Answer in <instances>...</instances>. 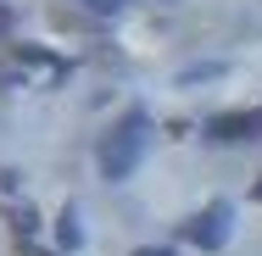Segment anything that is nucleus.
I'll use <instances>...</instances> for the list:
<instances>
[{
    "label": "nucleus",
    "instance_id": "f257e3e1",
    "mask_svg": "<svg viewBox=\"0 0 262 256\" xmlns=\"http://www.w3.org/2000/svg\"><path fill=\"white\" fill-rule=\"evenodd\" d=\"M145 128H151L145 111H128V117L101 139V173L112 178V184H123V178L140 167V156H145Z\"/></svg>",
    "mask_w": 262,
    "mask_h": 256
},
{
    "label": "nucleus",
    "instance_id": "f03ea898",
    "mask_svg": "<svg viewBox=\"0 0 262 256\" xmlns=\"http://www.w3.org/2000/svg\"><path fill=\"white\" fill-rule=\"evenodd\" d=\"M229 217H234V212H229L223 201H217V206H207V212L190 223V240H195L201 251H217V245L229 240Z\"/></svg>",
    "mask_w": 262,
    "mask_h": 256
},
{
    "label": "nucleus",
    "instance_id": "7ed1b4c3",
    "mask_svg": "<svg viewBox=\"0 0 262 256\" xmlns=\"http://www.w3.org/2000/svg\"><path fill=\"white\" fill-rule=\"evenodd\" d=\"M212 139H257L262 134V111H223V117H212L207 123Z\"/></svg>",
    "mask_w": 262,
    "mask_h": 256
},
{
    "label": "nucleus",
    "instance_id": "20e7f679",
    "mask_svg": "<svg viewBox=\"0 0 262 256\" xmlns=\"http://www.w3.org/2000/svg\"><path fill=\"white\" fill-rule=\"evenodd\" d=\"M134 256H173L167 245H145V251H134Z\"/></svg>",
    "mask_w": 262,
    "mask_h": 256
},
{
    "label": "nucleus",
    "instance_id": "39448f33",
    "mask_svg": "<svg viewBox=\"0 0 262 256\" xmlns=\"http://www.w3.org/2000/svg\"><path fill=\"white\" fill-rule=\"evenodd\" d=\"M257 201H262V184H257Z\"/></svg>",
    "mask_w": 262,
    "mask_h": 256
}]
</instances>
